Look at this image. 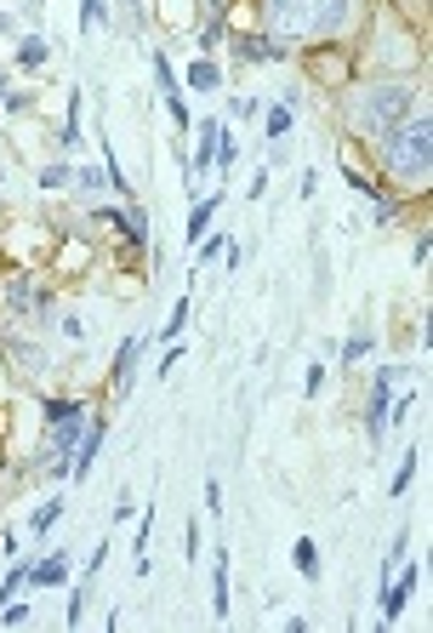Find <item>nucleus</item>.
Listing matches in <instances>:
<instances>
[{
	"mask_svg": "<svg viewBox=\"0 0 433 633\" xmlns=\"http://www.w3.org/2000/svg\"><path fill=\"white\" fill-rule=\"evenodd\" d=\"M371 149V160H377V178L393 189V194H427V183H433V115H427V104L422 109H411L399 126H388L377 143H365Z\"/></svg>",
	"mask_w": 433,
	"mask_h": 633,
	"instance_id": "obj_1",
	"label": "nucleus"
},
{
	"mask_svg": "<svg viewBox=\"0 0 433 633\" xmlns=\"http://www.w3.org/2000/svg\"><path fill=\"white\" fill-rule=\"evenodd\" d=\"M251 7H257L262 35L285 41L291 52L343 41L348 23H354V0H251Z\"/></svg>",
	"mask_w": 433,
	"mask_h": 633,
	"instance_id": "obj_2",
	"label": "nucleus"
},
{
	"mask_svg": "<svg viewBox=\"0 0 433 633\" xmlns=\"http://www.w3.org/2000/svg\"><path fill=\"white\" fill-rule=\"evenodd\" d=\"M416 109L411 81H348L343 86V120L359 143H377L388 126H399Z\"/></svg>",
	"mask_w": 433,
	"mask_h": 633,
	"instance_id": "obj_3",
	"label": "nucleus"
},
{
	"mask_svg": "<svg viewBox=\"0 0 433 633\" xmlns=\"http://www.w3.org/2000/svg\"><path fill=\"white\" fill-rule=\"evenodd\" d=\"M228 52H235V63L240 69H285V63H296V52L285 46V41H274V35H262V29H228Z\"/></svg>",
	"mask_w": 433,
	"mask_h": 633,
	"instance_id": "obj_4",
	"label": "nucleus"
},
{
	"mask_svg": "<svg viewBox=\"0 0 433 633\" xmlns=\"http://www.w3.org/2000/svg\"><path fill=\"white\" fill-rule=\"evenodd\" d=\"M149 75H154V92H160L165 115H172V126H177L183 138H188L194 109H188V97H183V81H177V69H172V57H165V52H149Z\"/></svg>",
	"mask_w": 433,
	"mask_h": 633,
	"instance_id": "obj_5",
	"label": "nucleus"
},
{
	"mask_svg": "<svg viewBox=\"0 0 433 633\" xmlns=\"http://www.w3.org/2000/svg\"><path fill=\"white\" fill-rule=\"evenodd\" d=\"M393 383H399V365H382L377 383H371V399H365V440H371V446L388 440V399H393Z\"/></svg>",
	"mask_w": 433,
	"mask_h": 633,
	"instance_id": "obj_6",
	"label": "nucleus"
},
{
	"mask_svg": "<svg viewBox=\"0 0 433 633\" xmlns=\"http://www.w3.org/2000/svg\"><path fill=\"white\" fill-rule=\"evenodd\" d=\"M416 588H422V559H411L405 571L382 577V622H399V616H405V605H411Z\"/></svg>",
	"mask_w": 433,
	"mask_h": 633,
	"instance_id": "obj_7",
	"label": "nucleus"
},
{
	"mask_svg": "<svg viewBox=\"0 0 433 633\" xmlns=\"http://www.w3.org/2000/svg\"><path fill=\"white\" fill-rule=\"evenodd\" d=\"M104 446H109V417H86V434H80V446L69 457V480H86L91 462L104 457Z\"/></svg>",
	"mask_w": 433,
	"mask_h": 633,
	"instance_id": "obj_8",
	"label": "nucleus"
},
{
	"mask_svg": "<svg viewBox=\"0 0 433 633\" xmlns=\"http://www.w3.org/2000/svg\"><path fill=\"white\" fill-rule=\"evenodd\" d=\"M228 120H217V115H206V120H194L188 131H194V154H188V178H206L212 172V160H217V131H223Z\"/></svg>",
	"mask_w": 433,
	"mask_h": 633,
	"instance_id": "obj_9",
	"label": "nucleus"
},
{
	"mask_svg": "<svg viewBox=\"0 0 433 633\" xmlns=\"http://www.w3.org/2000/svg\"><path fill=\"white\" fill-rule=\"evenodd\" d=\"M217 212H223V194H199L194 206H188V223H183V246L194 251L199 240L212 235V223H217Z\"/></svg>",
	"mask_w": 433,
	"mask_h": 633,
	"instance_id": "obj_10",
	"label": "nucleus"
},
{
	"mask_svg": "<svg viewBox=\"0 0 433 633\" xmlns=\"http://www.w3.org/2000/svg\"><path fill=\"white\" fill-rule=\"evenodd\" d=\"M143 348H149V337H126V343L115 348V365H109V388H115V394H126V388H131V377H138V360H143Z\"/></svg>",
	"mask_w": 433,
	"mask_h": 633,
	"instance_id": "obj_11",
	"label": "nucleus"
},
{
	"mask_svg": "<svg viewBox=\"0 0 433 633\" xmlns=\"http://www.w3.org/2000/svg\"><path fill=\"white\" fill-rule=\"evenodd\" d=\"M223 63L217 57H194L188 69H183V92H199V97H212V92H223Z\"/></svg>",
	"mask_w": 433,
	"mask_h": 633,
	"instance_id": "obj_12",
	"label": "nucleus"
},
{
	"mask_svg": "<svg viewBox=\"0 0 433 633\" xmlns=\"http://www.w3.org/2000/svg\"><path fill=\"white\" fill-rule=\"evenodd\" d=\"M63 582H69V554L29 559V588H63Z\"/></svg>",
	"mask_w": 433,
	"mask_h": 633,
	"instance_id": "obj_13",
	"label": "nucleus"
},
{
	"mask_svg": "<svg viewBox=\"0 0 433 633\" xmlns=\"http://www.w3.org/2000/svg\"><path fill=\"white\" fill-rule=\"evenodd\" d=\"M296 126V104L291 97H274V104H262V131H269V143H285Z\"/></svg>",
	"mask_w": 433,
	"mask_h": 633,
	"instance_id": "obj_14",
	"label": "nucleus"
},
{
	"mask_svg": "<svg viewBox=\"0 0 433 633\" xmlns=\"http://www.w3.org/2000/svg\"><path fill=\"white\" fill-rule=\"evenodd\" d=\"M343 178H348V183L359 189V200H371V212L382 206V200H393V189H388L382 178H371V172H359V165H354V160H343Z\"/></svg>",
	"mask_w": 433,
	"mask_h": 633,
	"instance_id": "obj_15",
	"label": "nucleus"
},
{
	"mask_svg": "<svg viewBox=\"0 0 433 633\" xmlns=\"http://www.w3.org/2000/svg\"><path fill=\"white\" fill-rule=\"evenodd\" d=\"M228 599H235L228 593V554H212V611H217V622H228V611H235Z\"/></svg>",
	"mask_w": 433,
	"mask_h": 633,
	"instance_id": "obj_16",
	"label": "nucleus"
},
{
	"mask_svg": "<svg viewBox=\"0 0 433 633\" xmlns=\"http://www.w3.org/2000/svg\"><path fill=\"white\" fill-rule=\"evenodd\" d=\"M12 57H18V69H46V63H52V46H46V35H18Z\"/></svg>",
	"mask_w": 433,
	"mask_h": 633,
	"instance_id": "obj_17",
	"label": "nucleus"
},
{
	"mask_svg": "<svg viewBox=\"0 0 433 633\" xmlns=\"http://www.w3.org/2000/svg\"><path fill=\"white\" fill-rule=\"evenodd\" d=\"M291 565H296V577H303V582H320V543L314 537H296L291 543Z\"/></svg>",
	"mask_w": 433,
	"mask_h": 633,
	"instance_id": "obj_18",
	"label": "nucleus"
},
{
	"mask_svg": "<svg viewBox=\"0 0 433 633\" xmlns=\"http://www.w3.org/2000/svg\"><path fill=\"white\" fill-rule=\"evenodd\" d=\"M104 178H109V194L138 200V189H131V178H126V165H120V154H115V143H109V138H104Z\"/></svg>",
	"mask_w": 433,
	"mask_h": 633,
	"instance_id": "obj_19",
	"label": "nucleus"
},
{
	"mask_svg": "<svg viewBox=\"0 0 433 633\" xmlns=\"http://www.w3.org/2000/svg\"><path fill=\"white\" fill-rule=\"evenodd\" d=\"M149 543H154V503H149V508H138V565H131L138 577H149V565H154Z\"/></svg>",
	"mask_w": 433,
	"mask_h": 633,
	"instance_id": "obj_20",
	"label": "nucleus"
},
{
	"mask_svg": "<svg viewBox=\"0 0 433 633\" xmlns=\"http://www.w3.org/2000/svg\"><path fill=\"white\" fill-rule=\"evenodd\" d=\"M57 149L69 154L80 149V92H69V109H63V131H57Z\"/></svg>",
	"mask_w": 433,
	"mask_h": 633,
	"instance_id": "obj_21",
	"label": "nucleus"
},
{
	"mask_svg": "<svg viewBox=\"0 0 433 633\" xmlns=\"http://www.w3.org/2000/svg\"><path fill=\"white\" fill-rule=\"evenodd\" d=\"M223 35H228V23H223V18H206V23L194 29V57H212V52L223 46Z\"/></svg>",
	"mask_w": 433,
	"mask_h": 633,
	"instance_id": "obj_22",
	"label": "nucleus"
},
{
	"mask_svg": "<svg viewBox=\"0 0 433 633\" xmlns=\"http://www.w3.org/2000/svg\"><path fill=\"white\" fill-rule=\"evenodd\" d=\"M63 514H69V503H63V491H57V496H46V503L35 508V519H29V530H35V537H46V530H52Z\"/></svg>",
	"mask_w": 433,
	"mask_h": 633,
	"instance_id": "obj_23",
	"label": "nucleus"
},
{
	"mask_svg": "<svg viewBox=\"0 0 433 633\" xmlns=\"http://www.w3.org/2000/svg\"><path fill=\"white\" fill-rule=\"evenodd\" d=\"M235 160H240V131L223 126V131H217V160H212V172H228Z\"/></svg>",
	"mask_w": 433,
	"mask_h": 633,
	"instance_id": "obj_24",
	"label": "nucleus"
},
{
	"mask_svg": "<svg viewBox=\"0 0 433 633\" xmlns=\"http://www.w3.org/2000/svg\"><path fill=\"white\" fill-rule=\"evenodd\" d=\"M7 309H12V314H29V309H35V286H29L23 275L7 280Z\"/></svg>",
	"mask_w": 433,
	"mask_h": 633,
	"instance_id": "obj_25",
	"label": "nucleus"
},
{
	"mask_svg": "<svg viewBox=\"0 0 433 633\" xmlns=\"http://www.w3.org/2000/svg\"><path fill=\"white\" fill-rule=\"evenodd\" d=\"M69 183H75V165H69V160H57V165H41V189H46V194H63Z\"/></svg>",
	"mask_w": 433,
	"mask_h": 633,
	"instance_id": "obj_26",
	"label": "nucleus"
},
{
	"mask_svg": "<svg viewBox=\"0 0 433 633\" xmlns=\"http://www.w3.org/2000/svg\"><path fill=\"white\" fill-rule=\"evenodd\" d=\"M183 331H188V297H177V303H172V320L160 325V343H183Z\"/></svg>",
	"mask_w": 433,
	"mask_h": 633,
	"instance_id": "obj_27",
	"label": "nucleus"
},
{
	"mask_svg": "<svg viewBox=\"0 0 433 633\" xmlns=\"http://www.w3.org/2000/svg\"><path fill=\"white\" fill-rule=\"evenodd\" d=\"M416 462H422V451L411 446L405 457H399V469H393V496H405L411 491V480H416Z\"/></svg>",
	"mask_w": 433,
	"mask_h": 633,
	"instance_id": "obj_28",
	"label": "nucleus"
},
{
	"mask_svg": "<svg viewBox=\"0 0 433 633\" xmlns=\"http://www.w3.org/2000/svg\"><path fill=\"white\" fill-rule=\"evenodd\" d=\"M228 246H235V240H228V235H223V228H212V235H206V240H199V246H194V262H217V257H223Z\"/></svg>",
	"mask_w": 433,
	"mask_h": 633,
	"instance_id": "obj_29",
	"label": "nucleus"
},
{
	"mask_svg": "<svg viewBox=\"0 0 433 633\" xmlns=\"http://www.w3.org/2000/svg\"><path fill=\"white\" fill-rule=\"evenodd\" d=\"M86 593H91V577H80V582H75V593H69V611H63V622H69V627H80V622H86Z\"/></svg>",
	"mask_w": 433,
	"mask_h": 633,
	"instance_id": "obj_30",
	"label": "nucleus"
},
{
	"mask_svg": "<svg viewBox=\"0 0 433 633\" xmlns=\"http://www.w3.org/2000/svg\"><path fill=\"white\" fill-rule=\"evenodd\" d=\"M365 354H371V331H354V337L337 348V360H343V365H359Z\"/></svg>",
	"mask_w": 433,
	"mask_h": 633,
	"instance_id": "obj_31",
	"label": "nucleus"
},
{
	"mask_svg": "<svg viewBox=\"0 0 433 633\" xmlns=\"http://www.w3.org/2000/svg\"><path fill=\"white\" fill-rule=\"evenodd\" d=\"M97 23L109 29V7H104V0H80V35H91Z\"/></svg>",
	"mask_w": 433,
	"mask_h": 633,
	"instance_id": "obj_32",
	"label": "nucleus"
},
{
	"mask_svg": "<svg viewBox=\"0 0 433 633\" xmlns=\"http://www.w3.org/2000/svg\"><path fill=\"white\" fill-rule=\"evenodd\" d=\"M183 548H188V565L206 554V525H199V514H188V530H183Z\"/></svg>",
	"mask_w": 433,
	"mask_h": 633,
	"instance_id": "obj_33",
	"label": "nucleus"
},
{
	"mask_svg": "<svg viewBox=\"0 0 433 633\" xmlns=\"http://www.w3.org/2000/svg\"><path fill=\"white\" fill-rule=\"evenodd\" d=\"M177 365H183V348H177V343H165V354H160V365H154V377H172Z\"/></svg>",
	"mask_w": 433,
	"mask_h": 633,
	"instance_id": "obj_34",
	"label": "nucleus"
},
{
	"mask_svg": "<svg viewBox=\"0 0 433 633\" xmlns=\"http://www.w3.org/2000/svg\"><path fill=\"white\" fill-rule=\"evenodd\" d=\"M0 109H7V115H29V92H0Z\"/></svg>",
	"mask_w": 433,
	"mask_h": 633,
	"instance_id": "obj_35",
	"label": "nucleus"
},
{
	"mask_svg": "<svg viewBox=\"0 0 433 633\" xmlns=\"http://www.w3.org/2000/svg\"><path fill=\"white\" fill-rule=\"evenodd\" d=\"M228 109H235L240 120H257L262 115V97H228Z\"/></svg>",
	"mask_w": 433,
	"mask_h": 633,
	"instance_id": "obj_36",
	"label": "nucleus"
},
{
	"mask_svg": "<svg viewBox=\"0 0 433 633\" xmlns=\"http://www.w3.org/2000/svg\"><path fill=\"white\" fill-rule=\"evenodd\" d=\"M427 257H433V235L422 228V235H416V246H411V262H416V269H427Z\"/></svg>",
	"mask_w": 433,
	"mask_h": 633,
	"instance_id": "obj_37",
	"label": "nucleus"
},
{
	"mask_svg": "<svg viewBox=\"0 0 433 633\" xmlns=\"http://www.w3.org/2000/svg\"><path fill=\"white\" fill-rule=\"evenodd\" d=\"M206 514L223 519V480H206Z\"/></svg>",
	"mask_w": 433,
	"mask_h": 633,
	"instance_id": "obj_38",
	"label": "nucleus"
},
{
	"mask_svg": "<svg viewBox=\"0 0 433 633\" xmlns=\"http://www.w3.org/2000/svg\"><path fill=\"white\" fill-rule=\"evenodd\" d=\"M69 189H86V194H91V189H104V172H91V165H80Z\"/></svg>",
	"mask_w": 433,
	"mask_h": 633,
	"instance_id": "obj_39",
	"label": "nucleus"
},
{
	"mask_svg": "<svg viewBox=\"0 0 433 633\" xmlns=\"http://www.w3.org/2000/svg\"><path fill=\"white\" fill-rule=\"evenodd\" d=\"M0 622H7V627H23V622H29V605H23V599H12V605L0 611Z\"/></svg>",
	"mask_w": 433,
	"mask_h": 633,
	"instance_id": "obj_40",
	"label": "nucleus"
},
{
	"mask_svg": "<svg viewBox=\"0 0 433 633\" xmlns=\"http://www.w3.org/2000/svg\"><path fill=\"white\" fill-rule=\"evenodd\" d=\"M320 388H325V365H308V377H303V394H308V399H314V394H320Z\"/></svg>",
	"mask_w": 433,
	"mask_h": 633,
	"instance_id": "obj_41",
	"label": "nucleus"
},
{
	"mask_svg": "<svg viewBox=\"0 0 433 633\" xmlns=\"http://www.w3.org/2000/svg\"><path fill=\"white\" fill-rule=\"evenodd\" d=\"M262 194H269V165H262V172L251 178V189H246V200H262Z\"/></svg>",
	"mask_w": 433,
	"mask_h": 633,
	"instance_id": "obj_42",
	"label": "nucleus"
},
{
	"mask_svg": "<svg viewBox=\"0 0 433 633\" xmlns=\"http://www.w3.org/2000/svg\"><path fill=\"white\" fill-rule=\"evenodd\" d=\"M296 194H303V200H314V194H320V172H314V165L303 172V189H296Z\"/></svg>",
	"mask_w": 433,
	"mask_h": 633,
	"instance_id": "obj_43",
	"label": "nucleus"
},
{
	"mask_svg": "<svg viewBox=\"0 0 433 633\" xmlns=\"http://www.w3.org/2000/svg\"><path fill=\"white\" fill-rule=\"evenodd\" d=\"M416 337H422V354H427V343H433V309H422V331H416Z\"/></svg>",
	"mask_w": 433,
	"mask_h": 633,
	"instance_id": "obj_44",
	"label": "nucleus"
},
{
	"mask_svg": "<svg viewBox=\"0 0 433 633\" xmlns=\"http://www.w3.org/2000/svg\"><path fill=\"white\" fill-rule=\"evenodd\" d=\"M126 7H131V18H143V0H126Z\"/></svg>",
	"mask_w": 433,
	"mask_h": 633,
	"instance_id": "obj_45",
	"label": "nucleus"
},
{
	"mask_svg": "<svg viewBox=\"0 0 433 633\" xmlns=\"http://www.w3.org/2000/svg\"><path fill=\"white\" fill-rule=\"evenodd\" d=\"M7 86H12V81H7V69H0V92H7Z\"/></svg>",
	"mask_w": 433,
	"mask_h": 633,
	"instance_id": "obj_46",
	"label": "nucleus"
}]
</instances>
